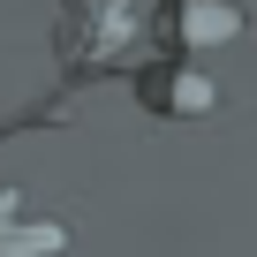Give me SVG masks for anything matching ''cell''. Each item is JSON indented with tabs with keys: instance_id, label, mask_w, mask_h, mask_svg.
I'll list each match as a JSON object with an SVG mask.
<instances>
[{
	"instance_id": "1",
	"label": "cell",
	"mask_w": 257,
	"mask_h": 257,
	"mask_svg": "<svg viewBox=\"0 0 257 257\" xmlns=\"http://www.w3.org/2000/svg\"><path fill=\"white\" fill-rule=\"evenodd\" d=\"M182 31H189V46L234 38V31H242V8H219V0H182Z\"/></svg>"
},
{
	"instance_id": "2",
	"label": "cell",
	"mask_w": 257,
	"mask_h": 257,
	"mask_svg": "<svg viewBox=\"0 0 257 257\" xmlns=\"http://www.w3.org/2000/svg\"><path fill=\"white\" fill-rule=\"evenodd\" d=\"M174 106H189V113H212V106H219V91H212L204 76H174Z\"/></svg>"
}]
</instances>
